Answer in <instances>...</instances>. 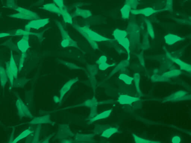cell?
<instances>
[{"label": "cell", "instance_id": "obj_1", "mask_svg": "<svg viewBox=\"0 0 191 143\" xmlns=\"http://www.w3.org/2000/svg\"><path fill=\"white\" fill-rule=\"evenodd\" d=\"M73 25L74 28L78 31L80 34L85 37L93 49H99L97 42H110L112 40L110 38L105 37L97 33L88 26L82 27L76 24H73Z\"/></svg>", "mask_w": 191, "mask_h": 143}, {"label": "cell", "instance_id": "obj_2", "mask_svg": "<svg viewBox=\"0 0 191 143\" xmlns=\"http://www.w3.org/2000/svg\"><path fill=\"white\" fill-rule=\"evenodd\" d=\"M56 24L61 33L62 40L61 46L63 48L74 47L79 49L77 42L70 37L69 33L62 26L61 23L58 21H56Z\"/></svg>", "mask_w": 191, "mask_h": 143}, {"label": "cell", "instance_id": "obj_3", "mask_svg": "<svg viewBox=\"0 0 191 143\" xmlns=\"http://www.w3.org/2000/svg\"><path fill=\"white\" fill-rule=\"evenodd\" d=\"M50 22V19L48 18L44 19H37L30 21L25 26V30L30 31L31 29L39 30L44 27Z\"/></svg>", "mask_w": 191, "mask_h": 143}, {"label": "cell", "instance_id": "obj_4", "mask_svg": "<svg viewBox=\"0 0 191 143\" xmlns=\"http://www.w3.org/2000/svg\"><path fill=\"white\" fill-rule=\"evenodd\" d=\"M16 106L19 117L21 118L23 117H33V116L30 111H29L28 108L25 105L20 98H18L16 102Z\"/></svg>", "mask_w": 191, "mask_h": 143}, {"label": "cell", "instance_id": "obj_5", "mask_svg": "<svg viewBox=\"0 0 191 143\" xmlns=\"http://www.w3.org/2000/svg\"><path fill=\"white\" fill-rule=\"evenodd\" d=\"M29 36H24L21 39L19 40L17 44V47L22 53H26L30 48L29 42Z\"/></svg>", "mask_w": 191, "mask_h": 143}, {"label": "cell", "instance_id": "obj_6", "mask_svg": "<svg viewBox=\"0 0 191 143\" xmlns=\"http://www.w3.org/2000/svg\"><path fill=\"white\" fill-rule=\"evenodd\" d=\"M160 11L155 10L152 7H147L140 9H132L131 13L133 15H142L144 16L148 17Z\"/></svg>", "mask_w": 191, "mask_h": 143}, {"label": "cell", "instance_id": "obj_7", "mask_svg": "<svg viewBox=\"0 0 191 143\" xmlns=\"http://www.w3.org/2000/svg\"><path fill=\"white\" fill-rule=\"evenodd\" d=\"M165 51L167 57L171 59V61L174 62V63H176L177 65H178L180 67L181 69L190 72L191 66L190 65L184 62H183L179 59L177 58L173 57L167 50H166Z\"/></svg>", "mask_w": 191, "mask_h": 143}, {"label": "cell", "instance_id": "obj_8", "mask_svg": "<svg viewBox=\"0 0 191 143\" xmlns=\"http://www.w3.org/2000/svg\"><path fill=\"white\" fill-rule=\"evenodd\" d=\"M184 39L182 37L173 34H168L164 37L165 43L168 45H173Z\"/></svg>", "mask_w": 191, "mask_h": 143}, {"label": "cell", "instance_id": "obj_9", "mask_svg": "<svg viewBox=\"0 0 191 143\" xmlns=\"http://www.w3.org/2000/svg\"><path fill=\"white\" fill-rule=\"evenodd\" d=\"M41 8L44 10L55 13L59 15L61 14V9L54 3H47L43 6Z\"/></svg>", "mask_w": 191, "mask_h": 143}, {"label": "cell", "instance_id": "obj_10", "mask_svg": "<svg viewBox=\"0 0 191 143\" xmlns=\"http://www.w3.org/2000/svg\"><path fill=\"white\" fill-rule=\"evenodd\" d=\"M117 42L118 44L126 50L127 54L128 60L129 61L130 59L131 51V43L130 40L128 37H126L119 40Z\"/></svg>", "mask_w": 191, "mask_h": 143}, {"label": "cell", "instance_id": "obj_11", "mask_svg": "<svg viewBox=\"0 0 191 143\" xmlns=\"http://www.w3.org/2000/svg\"><path fill=\"white\" fill-rule=\"evenodd\" d=\"M13 9H15V11L18 12L19 13H23V14L31 17L34 20L39 18V17L37 13L34 12L29 10L28 9L19 7H15Z\"/></svg>", "mask_w": 191, "mask_h": 143}, {"label": "cell", "instance_id": "obj_12", "mask_svg": "<svg viewBox=\"0 0 191 143\" xmlns=\"http://www.w3.org/2000/svg\"><path fill=\"white\" fill-rule=\"evenodd\" d=\"M131 27L133 30H132L130 28L129 32H128L127 33H129V34H130V36L131 41H132L134 44L137 43L139 38V30H138L137 27L135 25L132 26V27Z\"/></svg>", "mask_w": 191, "mask_h": 143}, {"label": "cell", "instance_id": "obj_13", "mask_svg": "<svg viewBox=\"0 0 191 143\" xmlns=\"http://www.w3.org/2000/svg\"><path fill=\"white\" fill-rule=\"evenodd\" d=\"M92 15L91 12L87 9L77 8L74 13V17H80L86 19Z\"/></svg>", "mask_w": 191, "mask_h": 143}, {"label": "cell", "instance_id": "obj_14", "mask_svg": "<svg viewBox=\"0 0 191 143\" xmlns=\"http://www.w3.org/2000/svg\"><path fill=\"white\" fill-rule=\"evenodd\" d=\"M78 80L76 78L73 79L68 81L67 83L64 85L62 87L61 91H60V100H61L63 98L64 96L66 93H67L71 88V86L75 83Z\"/></svg>", "mask_w": 191, "mask_h": 143}, {"label": "cell", "instance_id": "obj_15", "mask_svg": "<svg viewBox=\"0 0 191 143\" xmlns=\"http://www.w3.org/2000/svg\"><path fill=\"white\" fill-rule=\"evenodd\" d=\"M34 36L37 37L41 39L42 37V34L41 33H38L31 32L26 30L18 29L15 31L13 36Z\"/></svg>", "mask_w": 191, "mask_h": 143}, {"label": "cell", "instance_id": "obj_16", "mask_svg": "<svg viewBox=\"0 0 191 143\" xmlns=\"http://www.w3.org/2000/svg\"><path fill=\"white\" fill-rule=\"evenodd\" d=\"M139 98L132 97L125 95L121 96L119 98L118 101L121 104H130L132 102L138 101Z\"/></svg>", "mask_w": 191, "mask_h": 143}, {"label": "cell", "instance_id": "obj_17", "mask_svg": "<svg viewBox=\"0 0 191 143\" xmlns=\"http://www.w3.org/2000/svg\"><path fill=\"white\" fill-rule=\"evenodd\" d=\"M9 63L10 68L11 71H12L13 75H14V78H17L18 69V68L16 63H15L12 52H11L10 58Z\"/></svg>", "mask_w": 191, "mask_h": 143}, {"label": "cell", "instance_id": "obj_18", "mask_svg": "<svg viewBox=\"0 0 191 143\" xmlns=\"http://www.w3.org/2000/svg\"><path fill=\"white\" fill-rule=\"evenodd\" d=\"M128 33L126 31L120 29L115 30L113 32V36L117 42L124 38L127 37Z\"/></svg>", "mask_w": 191, "mask_h": 143}, {"label": "cell", "instance_id": "obj_19", "mask_svg": "<svg viewBox=\"0 0 191 143\" xmlns=\"http://www.w3.org/2000/svg\"><path fill=\"white\" fill-rule=\"evenodd\" d=\"M61 15L64 22L69 24H73V17L68 11L67 9L65 8L62 9Z\"/></svg>", "mask_w": 191, "mask_h": 143}, {"label": "cell", "instance_id": "obj_20", "mask_svg": "<svg viewBox=\"0 0 191 143\" xmlns=\"http://www.w3.org/2000/svg\"><path fill=\"white\" fill-rule=\"evenodd\" d=\"M132 9L131 7L127 4L123 6L120 10L122 18L125 20L129 18Z\"/></svg>", "mask_w": 191, "mask_h": 143}, {"label": "cell", "instance_id": "obj_21", "mask_svg": "<svg viewBox=\"0 0 191 143\" xmlns=\"http://www.w3.org/2000/svg\"><path fill=\"white\" fill-rule=\"evenodd\" d=\"M50 122L49 116H44L35 118L31 121V124H38L40 123H49Z\"/></svg>", "mask_w": 191, "mask_h": 143}, {"label": "cell", "instance_id": "obj_22", "mask_svg": "<svg viewBox=\"0 0 191 143\" xmlns=\"http://www.w3.org/2000/svg\"><path fill=\"white\" fill-rule=\"evenodd\" d=\"M7 77L6 71L3 67L0 65V82L2 86L4 87L6 84Z\"/></svg>", "mask_w": 191, "mask_h": 143}, {"label": "cell", "instance_id": "obj_23", "mask_svg": "<svg viewBox=\"0 0 191 143\" xmlns=\"http://www.w3.org/2000/svg\"><path fill=\"white\" fill-rule=\"evenodd\" d=\"M146 26H147V34L152 39H154L155 37V34L154 30L152 25L149 20L146 19L145 20Z\"/></svg>", "mask_w": 191, "mask_h": 143}, {"label": "cell", "instance_id": "obj_24", "mask_svg": "<svg viewBox=\"0 0 191 143\" xmlns=\"http://www.w3.org/2000/svg\"><path fill=\"white\" fill-rule=\"evenodd\" d=\"M111 111V110H110L103 112L99 114L98 115L96 116L93 118L91 119L90 121V122L91 123L94 122L95 121L99 120L106 118L108 117L110 115Z\"/></svg>", "mask_w": 191, "mask_h": 143}, {"label": "cell", "instance_id": "obj_25", "mask_svg": "<svg viewBox=\"0 0 191 143\" xmlns=\"http://www.w3.org/2000/svg\"><path fill=\"white\" fill-rule=\"evenodd\" d=\"M8 16L10 17H11V18L22 19V20H34V19L32 18H31V17L27 16V15L19 12L9 15Z\"/></svg>", "mask_w": 191, "mask_h": 143}, {"label": "cell", "instance_id": "obj_26", "mask_svg": "<svg viewBox=\"0 0 191 143\" xmlns=\"http://www.w3.org/2000/svg\"><path fill=\"white\" fill-rule=\"evenodd\" d=\"M6 72L8 77L9 79L10 82L11 86L13 87V80H14V75H13L12 71H11L10 68L9 62H7L6 63Z\"/></svg>", "mask_w": 191, "mask_h": 143}, {"label": "cell", "instance_id": "obj_27", "mask_svg": "<svg viewBox=\"0 0 191 143\" xmlns=\"http://www.w3.org/2000/svg\"><path fill=\"white\" fill-rule=\"evenodd\" d=\"M181 73V71L177 69H174L165 73L163 75L165 78H171L174 76H178Z\"/></svg>", "mask_w": 191, "mask_h": 143}, {"label": "cell", "instance_id": "obj_28", "mask_svg": "<svg viewBox=\"0 0 191 143\" xmlns=\"http://www.w3.org/2000/svg\"><path fill=\"white\" fill-rule=\"evenodd\" d=\"M118 132L117 129L115 128H110L106 129L102 134V136L105 138H108L114 133Z\"/></svg>", "mask_w": 191, "mask_h": 143}, {"label": "cell", "instance_id": "obj_29", "mask_svg": "<svg viewBox=\"0 0 191 143\" xmlns=\"http://www.w3.org/2000/svg\"><path fill=\"white\" fill-rule=\"evenodd\" d=\"M32 133V131L30 130V129H27V130H25L24 132H23L20 135H19L17 138L13 141V143L17 142L19 141L22 139L26 138L27 136H28L29 135H30L31 133Z\"/></svg>", "mask_w": 191, "mask_h": 143}, {"label": "cell", "instance_id": "obj_30", "mask_svg": "<svg viewBox=\"0 0 191 143\" xmlns=\"http://www.w3.org/2000/svg\"><path fill=\"white\" fill-rule=\"evenodd\" d=\"M128 63V61L127 60V61H122L120 62L119 64L117 65L116 68H115L114 70L112 71L111 73L110 74L111 75L114 74V73H116V72H117V71L120 70V69H122V68H124L125 67H126V65H127Z\"/></svg>", "mask_w": 191, "mask_h": 143}, {"label": "cell", "instance_id": "obj_31", "mask_svg": "<svg viewBox=\"0 0 191 143\" xmlns=\"http://www.w3.org/2000/svg\"><path fill=\"white\" fill-rule=\"evenodd\" d=\"M120 80L123 81L126 84H130L132 83L133 79L125 74H120L119 76Z\"/></svg>", "mask_w": 191, "mask_h": 143}, {"label": "cell", "instance_id": "obj_32", "mask_svg": "<svg viewBox=\"0 0 191 143\" xmlns=\"http://www.w3.org/2000/svg\"><path fill=\"white\" fill-rule=\"evenodd\" d=\"M148 34H146L144 36L143 41L142 44V48L143 50L147 49L149 46V40Z\"/></svg>", "mask_w": 191, "mask_h": 143}, {"label": "cell", "instance_id": "obj_33", "mask_svg": "<svg viewBox=\"0 0 191 143\" xmlns=\"http://www.w3.org/2000/svg\"><path fill=\"white\" fill-rule=\"evenodd\" d=\"M129 5L132 9H136L138 5L137 0H126V3Z\"/></svg>", "mask_w": 191, "mask_h": 143}, {"label": "cell", "instance_id": "obj_34", "mask_svg": "<svg viewBox=\"0 0 191 143\" xmlns=\"http://www.w3.org/2000/svg\"><path fill=\"white\" fill-rule=\"evenodd\" d=\"M116 65V64L114 63L112 64H109L106 62L99 65V68L102 71H105L109 67H112Z\"/></svg>", "mask_w": 191, "mask_h": 143}, {"label": "cell", "instance_id": "obj_35", "mask_svg": "<svg viewBox=\"0 0 191 143\" xmlns=\"http://www.w3.org/2000/svg\"><path fill=\"white\" fill-rule=\"evenodd\" d=\"M61 63L65 65L66 66L69 67V68L72 69H80V67L77 66L74 64L72 63H70L68 62L60 61Z\"/></svg>", "mask_w": 191, "mask_h": 143}, {"label": "cell", "instance_id": "obj_36", "mask_svg": "<svg viewBox=\"0 0 191 143\" xmlns=\"http://www.w3.org/2000/svg\"><path fill=\"white\" fill-rule=\"evenodd\" d=\"M26 57V53H22L21 56L20 60L19 62V71H21L22 69L23 65H24V62L25 59V58Z\"/></svg>", "mask_w": 191, "mask_h": 143}, {"label": "cell", "instance_id": "obj_37", "mask_svg": "<svg viewBox=\"0 0 191 143\" xmlns=\"http://www.w3.org/2000/svg\"><path fill=\"white\" fill-rule=\"evenodd\" d=\"M53 1L54 4H55L61 10L65 8L63 0H53Z\"/></svg>", "mask_w": 191, "mask_h": 143}, {"label": "cell", "instance_id": "obj_38", "mask_svg": "<svg viewBox=\"0 0 191 143\" xmlns=\"http://www.w3.org/2000/svg\"><path fill=\"white\" fill-rule=\"evenodd\" d=\"M134 140H135L136 142L137 143H150V142H154L151 141L147 140H144V139H142L140 138V137H137L135 135H134Z\"/></svg>", "mask_w": 191, "mask_h": 143}, {"label": "cell", "instance_id": "obj_39", "mask_svg": "<svg viewBox=\"0 0 191 143\" xmlns=\"http://www.w3.org/2000/svg\"><path fill=\"white\" fill-rule=\"evenodd\" d=\"M107 61V57L106 56L102 55L99 58L96 62L97 64L100 65L101 64L106 62Z\"/></svg>", "mask_w": 191, "mask_h": 143}, {"label": "cell", "instance_id": "obj_40", "mask_svg": "<svg viewBox=\"0 0 191 143\" xmlns=\"http://www.w3.org/2000/svg\"><path fill=\"white\" fill-rule=\"evenodd\" d=\"M172 0H167L166 6L165 10L171 11L172 10Z\"/></svg>", "mask_w": 191, "mask_h": 143}, {"label": "cell", "instance_id": "obj_41", "mask_svg": "<svg viewBox=\"0 0 191 143\" xmlns=\"http://www.w3.org/2000/svg\"><path fill=\"white\" fill-rule=\"evenodd\" d=\"M40 131V127L39 126L36 129V133H35V136H34V142H37V141L38 140L39 135Z\"/></svg>", "mask_w": 191, "mask_h": 143}, {"label": "cell", "instance_id": "obj_42", "mask_svg": "<svg viewBox=\"0 0 191 143\" xmlns=\"http://www.w3.org/2000/svg\"><path fill=\"white\" fill-rule=\"evenodd\" d=\"M11 35L9 33H0V38L7 37L11 36Z\"/></svg>", "mask_w": 191, "mask_h": 143}, {"label": "cell", "instance_id": "obj_43", "mask_svg": "<svg viewBox=\"0 0 191 143\" xmlns=\"http://www.w3.org/2000/svg\"><path fill=\"white\" fill-rule=\"evenodd\" d=\"M180 138L178 137L175 136L173 139V142L175 143L179 142H180Z\"/></svg>", "mask_w": 191, "mask_h": 143}, {"label": "cell", "instance_id": "obj_44", "mask_svg": "<svg viewBox=\"0 0 191 143\" xmlns=\"http://www.w3.org/2000/svg\"><path fill=\"white\" fill-rule=\"evenodd\" d=\"M54 101L56 102H59L60 100V98H58L57 96H55L54 98Z\"/></svg>", "mask_w": 191, "mask_h": 143}]
</instances>
